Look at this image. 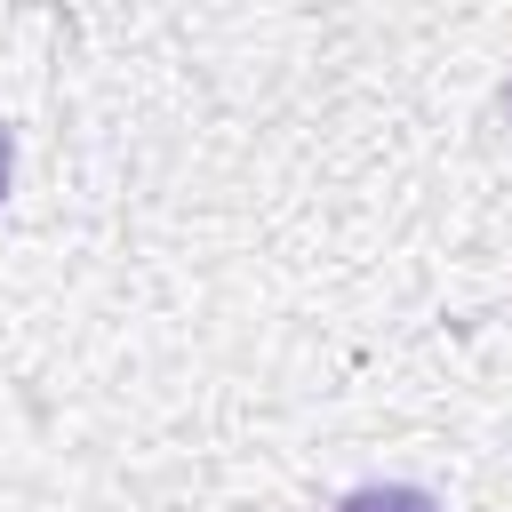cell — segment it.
Listing matches in <instances>:
<instances>
[{
    "instance_id": "cell-1",
    "label": "cell",
    "mask_w": 512,
    "mask_h": 512,
    "mask_svg": "<svg viewBox=\"0 0 512 512\" xmlns=\"http://www.w3.org/2000/svg\"><path fill=\"white\" fill-rule=\"evenodd\" d=\"M336 512H440L432 488H408V480H368L352 496H336Z\"/></svg>"
},
{
    "instance_id": "cell-2",
    "label": "cell",
    "mask_w": 512,
    "mask_h": 512,
    "mask_svg": "<svg viewBox=\"0 0 512 512\" xmlns=\"http://www.w3.org/2000/svg\"><path fill=\"white\" fill-rule=\"evenodd\" d=\"M8 176H16V128L0 120V200H8Z\"/></svg>"
},
{
    "instance_id": "cell-3",
    "label": "cell",
    "mask_w": 512,
    "mask_h": 512,
    "mask_svg": "<svg viewBox=\"0 0 512 512\" xmlns=\"http://www.w3.org/2000/svg\"><path fill=\"white\" fill-rule=\"evenodd\" d=\"M496 104H504V112H512V88H504V96H496Z\"/></svg>"
}]
</instances>
